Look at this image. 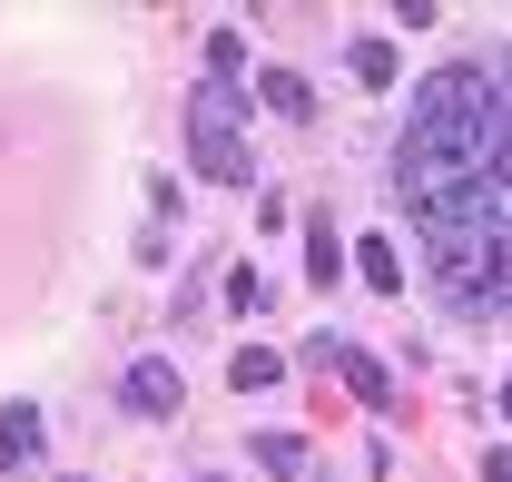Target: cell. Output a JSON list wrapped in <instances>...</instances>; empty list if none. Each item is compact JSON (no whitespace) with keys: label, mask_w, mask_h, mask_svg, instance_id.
Masks as SVG:
<instances>
[{"label":"cell","mask_w":512,"mask_h":482,"mask_svg":"<svg viewBox=\"0 0 512 482\" xmlns=\"http://www.w3.org/2000/svg\"><path fill=\"white\" fill-rule=\"evenodd\" d=\"M256 463H266V473H276V482H296V473L316 482V453H306L296 433H256Z\"/></svg>","instance_id":"obj_7"},{"label":"cell","mask_w":512,"mask_h":482,"mask_svg":"<svg viewBox=\"0 0 512 482\" xmlns=\"http://www.w3.org/2000/svg\"><path fill=\"white\" fill-rule=\"evenodd\" d=\"M483 482H512V443H503V453H483Z\"/></svg>","instance_id":"obj_13"},{"label":"cell","mask_w":512,"mask_h":482,"mask_svg":"<svg viewBox=\"0 0 512 482\" xmlns=\"http://www.w3.org/2000/svg\"><path fill=\"white\" fill-rule=\"evenodd\" d=\"M335 374L355 384V404H375V414H384V404H394V374H384L375 355H355V345H345V355H335Z\"/></svg>","instance_id":"obj_6"},{"label":"cell","mask_w":512,"mask_h":482,"mask_svg":"<svg viewBox=\"0 0 512 482\" xmlns=\"http://www.w3.org/2000/svg\"><path fill=\"white\" fill-rule=\"evenodd\" d=\"M306 276H316V286H335V276H345V246H335V227H325V217H306Z\"/></svg>","instance_id":"obj_9"},{"label":"cell","mask_w":512,"mask_h":482,"mask_svg":"<svg viewBox=\"0 0 512 482\" xmlns=\"http://www.w3.org/2000/svg\"><path fill=\"white\" fill-rule=\"evenodd\" d=\"M119 404H128L138 423H168L178 404H188V384H178V364H168V355H138V364L119 374Z\"/></svg>","instance_id":"obj_3"},{"label":"cell","mask_w":512,"mask_h":482,"mask_svg":"<svg viewBox=\"0 0 512 482\" xmlns=\"http://www.w3.org/2000/svg\"><path fill=\"white\" fill-rule=\"evenodd\" d=\"M40 463V404H0V473Z\"/></svg>","instance_id":"obj_4"},{"label":"cell","mask_w":512,"mask_h":482,"mask_svg":"<svg viewBox=\"0 0 512 482\" xmlns=\"http://www.w3.org/2000/svg\"><path fill=\"white\" fill-rule=\"evenodd\" d=\"M503 423H512V374H503Z\"/></svg>","instance_id":"obj_14"},{"label":"cell","mask_w":512,"mask_h":482,"mask_svg":"<svg viewBox=\"0 0 512 482\" xmlns=\"http://www.w3.org/2000/svg\"><path fill=\"white\" fill-rule=\"evenodd\" d=\"M355 276H365L375 296H394V286H404V266H394V246H384V237H365V246H355Z\"/></svg>","instance_id":"obj_10"},{"label":"cell","mask_w":512,"mask_h":482,"mask_svg":"<svg viewBox=\"0 0 512 482\" xmlns=\"http://www.w3.org/2000/svg\"><path fill=\"white\" fill-rule=\"evenodd\" d=\"M345 69H355L365 89H394V50H384V40H355V50H345Z\"/></svg>","instance_id":"obj_11"},{"label":"cell","mask_w":512,"mask_h":482,"mask_svg":"<svg viewBox=\"0 0 512 482\" xmlns=\"http://www.w3.org/2000/svg\"><path fill=\"white\" fill-rule=\"evenodd\" d=\"M188 158L217 187H247L256 178V158H247V99H237L227 79H207V89L188 99Z\"/></svg>","instance_id":"obj_2"},{"label":"cell","mask_w":512,"mask_h":482,"mask_svg":"<svg viewBox=\"0 0 512 482\" xmlns=\"http://www.w3.org/2000/svg\"><path fill=\"white\" fill-rule=\"evenodd\" d=\"M404 168H444V178H503V99H493V69L453 60L414 89V119L394 138Z\"/></svg>","instance_id":"obj_1"},{"label":"cell","mask_w":512,"mask_h":482,"mask_svg":"<svg viewBox=\"0 0 512 482\" xmlns=\"http://www.w3.org/2000/svg\"><path fill=\"white\" fill-rule=\"evenodd\" d=\"M256 99H266V109H276V119H316V89H306V69H266V79H256Z\"/></svg>","instance_id":"obj_5"},{"label":"cell","mask_w":512,"mask_h":482,"mask_svg":"<svg viewBox=\"0 0 512 482\" xmlns=\"http://www.w3.org/2000/svg\"><path fill=\"white\" fill-rule=\"evenodd\" d=\"M247 69V40L237 30H207V79H237Z\"/></svg>","instance_id":"obj_12"},{"label":"cell","mask_w":512,"mask_h":482,"mask_svg":"<svg viewBox=\"0 0 512 482\" xmlns=\"http://www.w3.org/2000/svg\"><path fill=\"white\" fill-rule=\"evenodd\" d=\"M276 374H286V355H276V345H237V364H227V384H237V394H266Z\"/></svg>","instance_id":"obj_8"}]
</instances>
